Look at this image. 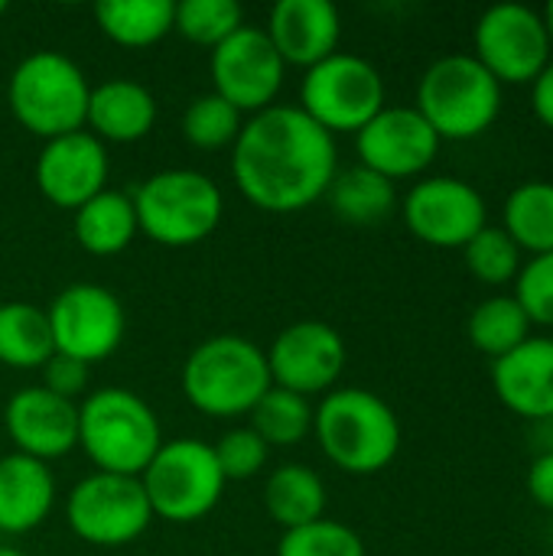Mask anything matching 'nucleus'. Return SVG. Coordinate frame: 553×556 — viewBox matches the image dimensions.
I'll list each match as a JSON object with an SVG mask.
<instances>
[{
	"mask_svg": "<svg viewBox=\"0 0 553 556\" xmlns=\"http://www.w3.org/2000/svg\"><path fill=\"white\" fill-rule=\"evenodd\" d=\"M339 173L336 137L290 104L257 111L235 140L231 176L264 212H303L323 199Z\"/></svg>",
	"mask_w": 553,
	"mask_h": 556,
	"instance_id": "nucleus-1",
	"label": "nucleus"
},
{
	"mask_svg": "<svg viewBox=\"0 0 553 556\" xmlns=\"http://www.w3.org/2000/svg\"><path fill=\"white\" fill-rule=\"evenodd\" d=\"M313 430L326 459L349 476H375L401 450L398 414L365 388L329 391L313 410Z\"/></svg>",
	"mask_w": 553,
	"mask_h": 556,
	"instance_id": "nucleus-2",
	"label": "nucleus"
},
{
	"mask_svg": "<svg viewBox=\"0 0 553 556\" xmlns=\"http://www.w3.org/2000/svg\"><path fill=\"white\" fill-rule=\"evenodd\" d=\"M274 388L267 352L244 336H212L183 365L189 404L209 417H241Z\"/></svg>",
	"mask_w": 553,
	"mask_h": 556,
	"instance_id": "nucleus-3",
	"label": "nucleus"
},
{
	"mask_svg": "<svg viewBox=\"0 0 553 556\" xmlns=\"http://www.w3.org/2000/svg\"><path fill=\"white\" fill-rule=\"evenodd\" d=\"M78 446L98 472L140 479L163 446L160 420L147 401L124 388L91 391L78 407Z\"/></svg>",
	"mask_w": 553,
	"mask_h": 556,
	"instance_id": "nucleus-4",
	"label": "nucleus"
},
{
	"mask_svg": "<svg viewBox=\"0 0 553 556\" xmlns=\"http://www.w3.org/2000/svg\"><path fill=\"white\" fill-rule=\"evenodd\" d=\"M414 108L440 140H476L499 121L502 85L473 52L443 55L424 72Z\"/></svg>",
	"mask_w": 553,
	"mask_h": 556,
	"instance_id": "nucleus-5",
	"label": "nucleus"
},
{
	"mask_svg": "<svg viewBox=\"0 0 553 556\" xmlns=\"http://www.w3.org/2000/svg\"><path fill=\"white\" fill-rule=\"evenodd\" d=\"M7 98L13 117L26 130L55 140L85 127L91 85L68 55L39 49L13 68Z\"/></svg>",
	"mask_w": 553,
	"mask_h": 556,
	"instance_id": "nucleus-6",
	"label": "nucleus"
},
{
	"mask_svg": "<svg viewBox=\"0 0 553 556\" xmlns=\"http://www.w3.org/2000/svg\"><path fill=\"white\" fill-rule=\"evenodd\" d=\"M222 192L199 169H163L134 192L137 228L163 248L205 241L222 222Z\"/></svg>",
	"mask_w": 553,
	"mask_h": 556,
	"instance_id": "nucleus-7",
	"label": "nucleus"
},
{
	"mask_svg": "<svg viewBox=\"0 0 553 556\" xmlns=\"http://www.w3.org/2000/svg\"><path fill=\"white\" fill-rule=\"evenodd\" d=\"M153 518L169 525H189L205 518L222 492L225 476L218 469L212 443L202 440H173L156 450L150 466L140 476Z\"/></svg>",
	"mask_w": 553,
	"mask_h": 556,
	"instance_id": "nucleus-8",
	"label": "nucleus"
},
{
	"mask_svg": "<svg viewBox=\"0 0 553 556\" xmlns=\"http://www.w3.org/2000/svg\"><path fill=\"white\" fill-rule=\"evenodd\" d=\"M385 108L381 72L352 52H332L319 65L306 68L300 85V111L323 130L359 134Z\"/></svg>",
	"mask_w": 553,
	"mask_h": 556,
	"instance_id": "nucleus-9",
	"label": "nucleus"
},
{
	"mask_svg": "<svg viewBox=\"0 0 553 556\" xmlns=\"http://www.w3.org/2000/svg\"><path fill=\"white\" fill-rule=\"evenodd\" d=\"M65 521L85 544L124 547L150 528L153 511L140 479L95 472L72 489L65 502Z\"/></svg>",
	"mask_w": 553,
	"mask_h": 556,
	"instance_id": "nucleus-10",
	"label": "nucleus"
},
{
	"mask_svg": "<svg viewBox=\"0 0 553 556\" xmlns=\"http://www.w3.org/2000/svg\"><path fill=\"white\" fill-rule=\"evenodd\" d=\"M473 46L499 85H531L553 59L544 13L528 3L489 7L476 23Z\"/></svg>",
	"mask_w": 553,
	"mask_h": 556,
	"instance_id": "nucleus-11",
	"label": "nucleus"
},
{
	"mask_svg": "<svg viewBox=\"0 0 553 556\" xmlns=\"http://www.w3.org/2000/svg\"><path fill=\"white\" fill-rule=\"evenodd\" d=\"M407 231L430 248H466L486 225L489 208L482 192L456 176H427L404 199Z\"/></svg>",
	"mask_w": 553,
	"mask_h": 556,
	"instance_id": "nucleus-12",
	"label": "nucleus"
},
{
	"mask_svg": "<svg viewBox=\"0 0 553 556\" xmlns=\"http://www.w3.org/2000/svg\"><path fill=\"white\" fill-rule=\"evenodd\" d=\"M59 355L95 365L117 352L127 319L121 300L98 283L65 287L46 309Z\"/></svg>",
	"mask_w": 553,
	"mask_h": 556,
	"instance_id": "nucleus-13",
	"label": "nucleus"
},
{
	"mask_svg": "<svg viewBox=\"0 0 553 556\" xmlns=\"http://www.w3.org/2000/svg\"><path fill=\"white\" fill-rule=\"evenodd\" d=\"M284 59L274 42L257 26H241L222 46L212 49V81L215 94H222L241 114L264 111L274 104L284 85Z\"/></svg>",
	"mask_w": 553,
	"mask_h": 556,
	"instance_id": "nucleus-14",
	"label": "nucleus"
},
{
	"mask_svg": "<svg viewBox=\"0 0 553 556\" xmlns=\"http://www.w3.org/2000/svg\"><path fill=\"white\" fill-rule=\"evenodd\" d=\"M440 137L433 127L424 121L417 108H381L359 134H355V150H359V166L398 182L420 176L430 169V163L440 153Z\"/></svg>",
	"mask_w": 553,
	"mask_h": 556,
	"instance_id": "nucleus-15",
	"label": "nucleus"
},
{
	"mask_svg": "<svg viewBox=\"0 0 553 556\" xmlns=\"http://www.w3.org/2000/svg\"><path fill=\"white\" fill-rule=\"evenodd\" d=\"M267 368L274 388L293 391L300 397L332 391L345 368V342L329 323L303 319L287 326L271 352Z\"/></svg>",
	"mask_w": 553,
	"mask_h": 556,
	"instance_id": "nucleus-16",
	"label": "nucleus"
},
{
	"mask_svg": "<svg viewBox=\"0 0 553 556\" xmlns=\"http://www.w3.org/2000/svg\"><path fill=\"white\" fill-rule=\"evenodd\" d=\"M108 182V150L88 134L75 130L55 140H46L36 160V186L59 208H81Z\"/></svg>",
	"mask_w": 553,
	"mask_h": 556,
	"instance_id": "nucleus-17",
	"label": "nucleus"
},
{
	"mask_svg": "<svg viewBox=\"0 0 553 556\" xmlns=\"http://www.w3.org/2000/svg\"><path fill=\"white\" fill-rule=\"evenodd\" d=\"M3 424L16 453L39 463L62 459L78 446V404L55 397L42 384L16 391L7 401Z\"/></svg>",
	"mask_w": 553,
	"mask_h": 556,
	"instance_id": "nucleus-18",
	"label": "nucleus"
},
{
	"mask_svg": "<svg viewBox=\"0 0 553 556\" xmlns=\"http://www.w3.org/2000/svg\"><path fill=\"white\" fill-rule=\"evenodd\" d=\"M492 388L499 401L531 420L551 424L553 420V339L531 336L508 355L492 362Z\"/></svg>",
	"mask_w": 553,
	"mask_h": 556,
	"instance_id": "nucleus-19",
	"label": "nucleus"
},
{
	"mask_svg": "<svg viewBox=\"0 0 553 556\" xmlns=\"http://www.w3.org/2000/svg\"><path fill=\"white\" fill-rule=\"evenodd\" d=\"M267 39L274 42L284 65L313 68L339 52L342 20L329 0H280L271 10Z\"/></svg>",
	"mask_w": 553,
	"mask_h": 556,
	"instance_id": "nucleus-20",
	"label": "nucleus"
},
{
	"mask_svg": "<svg viewBox=\"0 0 553 556\" xmlns=\"http://www.w3.org/2000/svg\"><path fill=\"white\" fill-rule=\"evenodd\" d=\"M55 502V482L46 463L23 453L0 456V534L39 528Z\"/></svg>",
	"mask_w": 553,
	"mask_h": 556,
	"instance_id": "nucleus-21",
	"label": "nucleus"
},
{
	"mask_svg": "<svg viewBox=\"0 0 553 556\" xmlns=\"http://www.w3.org/2000/svg\"><path fill=\"white\" fill-rule=\"evenodd\" d=\"M153 121L156 101L143 85L130 78H111L91 88L85 124L91 127L88 134H95L101 143H134L153 130Z\"/></svg>",
	"mask_w": 553,
	"mask_h": 556,
	"instance_id": "nucleus-22",
	"label": "nucleus"
},
{
	"mask_svg": "<svg viewBox=\"0 0 553 556\" xmlns=\"http://www.w3.org/2000/svg\"><path fill=\"white\" fill-rule=\"evenodd\" d=\"M137 231L134 199L117 189H101L75 212V241L95 257L121 254Z\"/></svg>",
	"mask_w": 553,
	"mask_h": 556,
	"instance_id": "nucleus-23",
	"label": "nucleus"
},
{
	"mask_svg": "<svg viewBox=\"0 0 553 556\" xmlns=\"http://www.w3.org/2000/svg\"><path fill=\"white\" fill-rule=\"evenodd\" d=\"M264 508L284 528L297 531L323 518L326 511V485L323 479L300 463H287L271 472L264 485Z\"/></svg>",
	"mask_w": 553,
	"mask_h": 556,
	"instance_id": "nucleus-24",
	"label": "nucleus"
},
{
	"mask_svg": "<svg viewBox=\"0 0 553 556\" xmlns=\"http://www.w3.org/2000/svg\"><path fill=\"white\" fill-rule=\"evenodd\" d=\"M173 0H101L95 3L98 29L127 49H143L173 33Z\"/></svg>",
	"mask_w": 553,
	"mask_h": 556,
	"instance_id": "nucleus-25",
	"label": "nucleus"
},
{
	"mask_svg": "<svg viewBox=\"0 0 553 556\" xmlns=\"http://www.w3.org/2000/svg\"><path fill=\"white\" fill-rule=\"evenodd\" d=\"M55 355L46 309L13 300L0 306V362L10 368H42Z\"/></svg>",
	"mask_w": 553,
	"mask_h": 556,
	"instance_id": "nucleus-26",
	"label": "nucleus"
},
{
	"mask_svg": "<svg viewBox=\"0 0 553 556\" xmlns=\"http://www.w3.org/2000/svg\"><path fill=\"white\" fill-rule=\"evenodd\" d=\"M502 228L521 248L538 254L553 251V182L551 179H528L505 199Z\"/></svg>",
	"mask_w": 553,
	"mask_h": 556,
	"instance_id": "nucleus-27",
	"label": "nucleus"
},
{
	"mask_svg": "<svg viewBox=\"0 0 553 556\" xmlns=\"http://www.w3.org/2000/svg\"><path fill=\"white\" fill-rule=\"evenodd\" d=\"M326 195H329L332 212L352 225H375V222L388 218L398 205L394 182L365 166H349V169L336 173Z\"/></svg>",
	"mask_w": 553,
	"mask_h": 556,
	"instance_id": "nucleus-28",
	"label": "nucleus"
},
{
	"mask_svg": "<svg viewBox=\"0 0 553 556\" xmlns=\"http://www.w3.org/2000/svg\"><path fill=\"white\" fill-rule=\"evenodd\" d=\"M531 319L512 293L482 300L469 316V342L492 362L531 339Z\"/></svg>",
	"mask_w": 553,
	"mask_h": 556,
	"instance_id": "nucleus-29",
	"label": "nucleus"
},
{
	"mask_svg": "<svg viewBox=\"0 0 553 556\" xmlns=\"http://www.w3.org/2000/svg\"><path fill=\"white\" fill-rule=\"evenodd\" d=\"M251 430L267 446H297L313 430V407L310 397H300L284 388H271L254 407H251Z\"/></svg>",
	"mask_w": 553,
	"mask_h": 556,
	"instance_id": "nucleus-30",
	"label": "nucleus"
},
{
	"mask_svg": "<svg viewBox=\"0 0 553 556\" xmlns=\"http://www.w3.org/2000/svg\"><path fill=\"white\" fill-rule=\"evenodd\" d=\"M244 26V10L235 0H183L173 13V29L196 46H222Z\"/></svg>",
	"mask_w": 553,
	"mask_h": 556,
	"instance_id": "nucleus-31",
	"label": "nucleus"
},
{
	"mask_svg": "<svg viewBox=\"0 0 553 556\" xmlns=\"http://www.w3.org/2000/svg\"><path fill=\"white\" fill-rule=\"evenodd\" d=\"M466 267L469 274L486 283V287H505L515 283L525 261H521V248L508 238V231L502 225H486L466 248Z\"/></svg>",
	"mask_w": 553,
	"mask_h": 556,
	"instance_id": "nucleus-32",
	"label": "nucleus"
},
{
	"mask_svg": "<svg viewBox=\"0 0 553 556\" xmlns=\"http://www.w3.org/2000/svg\"><path fill=\"white\" fill-rule=\"evenodd\" d=\"M241 134V111L231 108L222 94H199L183 114V137L199 150H222Z\"/></svg>",
	"mask_w": 553,
	"mask_h": 556,
	"instance_id": "nucleus-33",
	"label": "nucleus"
},
{
	"mask_svg": "<svg viewBox=\"0 0 553 556\" xmlns=\"http://www.w3.org/2000/svg\"><path fill=\"white\" fill-rule=\"evenodd\" d=\"M277 556H365L362 538L339 521H313L297 531H284Z\"/></svg>",
	"mask_w": 553,
	"mask_h": 556,
	"instance_id": "nucleus-34",
	"label": "nucleus"
},
{
	"mask_svg": "<svg viewBox=\"0 0 553 556\" xmlns=\"http://www.w3.org/2000/svg\"><path fill=\"white\" fill-rule=\"evenodd\" d=\"M212 450H215V459H218L225 482H244L264 469L271 446L251 427H238V430H228Z\"/></svg>",
	"mask_w": 553,
	"mask_h": 556,
	"instance_id": "nucleus-35",
	"label": "nucleus"
},
{
	"mask_svg": "<svg viewBox=\"0 0 553 556\" xmlns=\"http://www.w3.org/2000/svg\"><path fill=\"white\" fill-rule=\"evenodd\" d=\"M512 296L521 303V309L528 313L531 326L553 329V251L551 254L531 257L521 267Z\"/></svg>",
	"mask_w": 553,
	"mask_h": 556,
	"instance_id": "nucleus-36",
	"label": "nucleus"
},
{
	"mask_svg": "<svg viewBox=\"0 0 553 556\" xmlns=\"http://www.w3.org/2000/svg\"><path fill=\"white\" fill-rule=\"evenodd\" d=\"M42 388L52 391L55 397H65V401H75L85 388H88V365L78 362V358H68V355H52L46 365H42Z\"/></svg>",
	"mask_w": 553,
	"mask_h": 556,
	"instance_id": "nucleus-37",
	"label": "nucleus"
},
{
	"mask_svg": "<svg viewBox=\"0 0 553 556\" xmlns=\"http://www.w3.org/2000/svg\"><path fill=\"white\" fill-rule=\"evenodd\" d=\"M528 495L544 511H553V446L531 463V469H528Z\"/></svg>",
	"mask_w": 553,
	"mask_h": 556,
	"instance_id": "nucleus-38",
	"label": "nucleus"
},
{
	"mask_svg": "<svg viewBox=\"0 0 553 556\" xmlns=\"http://www.w3.org/2000/svg\"><path fill=\"white\" fill-rule=\"evenodd\" d=\"M531 108H535V117L553 130V59L551 65L531 81Z\"/></svg>",
	"mask_w": 553,
	"mask_h": 556,
	"instance_id": "nucleus-39",
	"label": "nucleus"
},
{
	"mask_svg": "<svg viewBox=\"0 0 553 556\" xmlns=\"http://www.w3.org/2000/svg\"><path fill=\"white\" fill-rule=\"evenodd\" d=\"M541 13H544V23H548V36H551V49H553V3H548Z\"/></svg>",
	"mask_w": 553,
	"mask_h": 556,
	"instance_id": "nucleus-40",
	"label": "nucleus"
},
{
	"mask_svg": "<svg viewBox=\"0 0 553 556\" xmlns=\"http://www.w3.org/2000/svg\"><path fill=\"white\" fill-rule=\"evenodd\" d=\"M0 556H26V554H20V551H13V547H0Z\"/></svg>",
	"mask_w": 553,
	"mask_h": 556,
	"instance_id": "nucleus-41",
	"label": "nucleus"
},
{
	"mask_svg": "<svg viewBox=\"0 0 553 556\" xmlns=\"http://www.w3.org/2000/svg\"><path fill=\"white\" fill-rule=\"evenodd\" d=\"M3 13H7V3H3V0H0V16H3Z\"/></svg>",
	"mask_w": 553,
	"mask_h": 556,
	"instance_id": "nucleus-42",
	"label": "nucleus"
}]
</instances>
